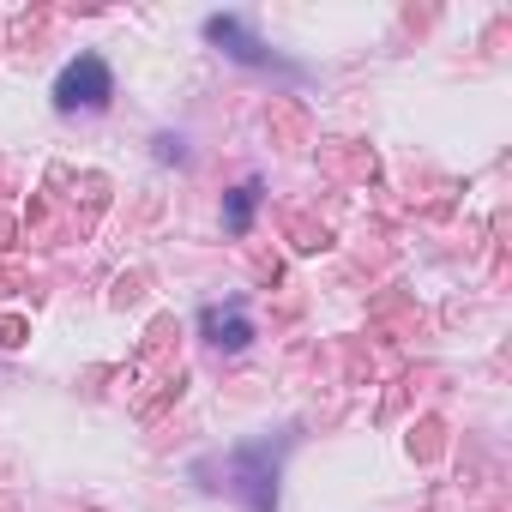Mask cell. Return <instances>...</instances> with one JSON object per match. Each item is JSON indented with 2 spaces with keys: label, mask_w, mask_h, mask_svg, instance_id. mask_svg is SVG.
Returning a JSON list of instances; mask_svg holds the SVG:
<instances>
[{
  "label": "cell",
  "mask_w": 512,
  "mask_h": 512,
  "mask_svg": "<svg viewBox=\"0 0 512 512\" xmlns=\"http://www.w3.org/2000/svg\"><path fill=\"white\" fill-rule=\"evenodd\" d=\"M115 97V73H109V61L103 55H79V61H67L61 67V79H55V109H67V115H91V109H103Z\"/></svg>",
  "instance_id": "1"
},
{
  "label": "cell",
  "mask_w": 512,
  "mask_h": 512,
  "mask_svg": "<svg viewBox=\"0 0 512 512\" xmlns=\"http://www.w3.org/2000/svg\"><path fill=\"white\" fill-rule=\"evenodd\" d=\"M223 488L241 494L247 512H272L278 506V458H272V446H241V452H229V482Z\"/></svg>",
  "instance_id": "2"
},
{
  "label": "cell",
  "mask_w": 512,
  "mask_h": 512,
  "mask_svg": "<svg viewBox=\"0 0 512 512\" xmlns=\"http://www.w3.org/2000/svg\"><path fill=\"white\" fill-rule=\"evenodd\" d=\"M199 326H205V338H211L217 350H247V338H253V326H247V314H241L235 302H229V308H205Z\"/></svg>",
  "instance_id": "3"
},
{
  "label": "cell",
  "mask_w": 512,
  "mask_h": 512,
  "mask_svg": "<svg viewBox=\"0 0 512 512\" xmlns=\"http://www.w3.org/2000/svg\"><path fill=\"white\" fill-rule=\"evenodd\" d=\"M205 37H211V43H217L223 55H235V61H247V67H266V61H272V55H266L260 43H253V37H247V31L235 25V19H205Z\"/></svg>",
  "instance_id": "4"
},
{
  "label": "cell",
  "mask_w": 512,
  "mask_h": 512,
  "mask_svg": "<svg viewBox=\"0 0 512 512\" xmlns=\"http://www.w3.org/2000/svg\"><path fill=\"white\" fill-rule=\"evenodd\" d=\"M253 205H260V181H247V187H235V193H229V211H223V223H229V229H247Z\"/></svg>",
  "instance_id": "5"
}]
</instances>
